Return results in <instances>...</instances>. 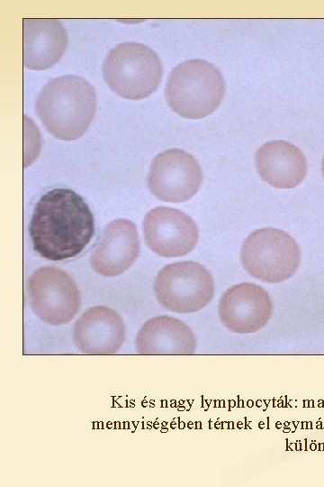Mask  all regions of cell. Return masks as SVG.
I'll use <instances>...</instances> for the list:
<instances>
[{"mask_svg":"<svg viewBox=\"0 0 324 487\" xmlns=\"http://www.w3.org/2000/svg\"><path fill=\"white\" fill-rule=\"evenodd\" d=\"M33 250L50 261L79 254L94 233V219L85 200L68 188L44 194L35 206L29 225Z\"/></svg>","mask_w":324,"mask_h":487,"instance_id":"6da1fadb","label":"cell"},{"mask_svg":"<svg viewBox=\"0 0 324 487\" xmlns=\"http://www.w3.org/2000/svg\"><path fill=\"white\" fill-rule=\"evenodd\" d=\"M96 95L85 78L65 75L49 81L40 91L35 109L46 130L54 137L80 138L94 117Z\"/></svg>","mask_w":324,"mask_h":487,"instance_id":"7a4b0ae2","label":"cell"},{"mask_svg":"<svg viewBox=\"0 0 324 487\" xmlns=\"http://www.w3.org/2000/svg\"><path fill=\"white\" fill-rule=\"evenodd\" d=\"M225 83L220 71L212 63L188 60L170 73L166 98L170 108L188 119H200L212 114L220 104Z\"/></svg>","mask_w":324,"mask_h":487,"instance_id":"3957f363","label":"cell"},{"mask_svg":"<svg viewBox=\"0 0 324 487\" xmlns=\"http://www.w3.org/2000/svg\"><path fill=\"white\" fill-rule=\"evenodd\" d=\"M163 74L158 54L145 44L129 41L116 45L105 57L103 76L118 96L140 100L155 92Z\"/></svg>","mask_w":324,"mask_h":487,"instance_id":"277c9868","label":"cell"},{"mask_svg":"<svg viewBox=\"0 0 324 487\" xmlns=\"http://www.w3.org/2000/svg\"><path fill=\"white\" fill-rule=\"evenodd\" d=\"M240 257L245 270L261 281L276 283L291 278L301 262L295 240L276 228H261L244 241Z\"/></svg>","mask_w":324,"mask_h":487,"instance_id":"5b68a950","label":"cell"},{"mask_svg":"<svg viewBox=\"0 0 324 487\" xmlns=\"http://www.w3.org/2000/svg\"><path fill=\"white\" fill-rule=\"evenodd\" d=\"M158 301L167 310L193 313L206 307L214 295V282L202 264L179 262L166 265L154 281Z\"/></svg>","mask_w":324,"mask_h":487,"instance_id":"8992f818","label":"cell"},{"mask_svg":"<svg viewBox=\"0 0 324 487\" xmlns=\"http://www.w3.org/2000/svg\"><path fill=\"white\" fill-rule=\"evenodd\" d=\"M28 293L32 311L49 325L68 324L80 309L81 296L76 282L57 267L36 270L28 280Z\"/></svg>","mask_w":324,"mask_h":487,"instance_id":"52a82bcc","label":"cell"},{"mask_svg":"<svg viewBox=\"0 0 324 487\" xmlns=\"http://www.w3.org/2000/svg\"><path fill=\"white\" fill-rule=\"evenodd\" d=\"M147 181L150 192L159 200L180 203L195 195L202 173L194 157L183 150L170 149L153 159Z\"/></svg>","mask_w":324,"mask_h":487,"instance_id":"ba28073f","label":"cell"},{"mask_svg":"<svg viewBox=\"0 0 324 487\" xmlns=\"http://www.w3.org/2000/svg\"><path fill=\"white\" fill-rule=\"evenodd\" d=\"M143 234L148 248L162 257L187 254L195 247L199 237L198 227L191 216L166 207H158L147 213Z\"/></svg>","mask_w":324,"mask_h":487,"instance_id":"9c48e42d","label":"cell"},{"mask_svg":"<svg viewBox=\"0 0 324 487\" xmlns=\"http://www.w3.org/2000/svg\"><path fill=\"white\" fill-rule=\"evenodd\" d=\"M219 317L231 332L254 333L264 327L273 313V304L267 291L249 282L228 289L219 301Z\"/></svg>","mask_w":324,"mask_h":487,"instance_id":"30bf717a","label":"cell"},{"mask_svg":"<svg viewBox=\"0 0 324 487\" xmlns=\"http://www.w3.org/2000/svg\"><path fill=\"white\" fill-rule=\"evenodd\" d=\"M140 251L135 224L128 219H116L104 228L90 256L93 270L105 277H113L127 271Z\"/></svg>","mask_w":324,"mask_h":487,"instance_id":"8fae6325","label":"cell"},{"mask_svg":"<svg viewBox=\"0 0 324 487\" xmlns=\"http://www.w3.org/2000/svg\"><path fill=\"white\" fill-rule=\"evenodd\" d=\"M125 326L122 317L105 306L86 309L73 329L76 346L86 354H113L122 346Z\"/></svg>","mask_w":324,"mask_h":487,"instance_id":"7c38bea8","label":"cell"},{"mask_svg":"<svg viewBox=\"0 0 324 487\" xmlns=\"http://www.w3.org/2000/svg\"><path fill=\"white\" fill-rule=\"evenodd\" d=\"M68 44V33L56 19H24L22 60L25 68L43 70L59 61Z\"/></svg>","mask_w":324,"mask_h":487,"instance_id":"4fadbf2b","label":"cell"},{"mask_svg":"<svg viewBox=\"0 0 324 487\" xmlns=\"http://www.w3.org/2000/svg\"><path fill=\"white\" fill-rule=\"evenodd\" d=\"M255 161L263 180L278 188L298 186L307 173L303 153L285 141H271L263 144L256 152Z\"/></svg>","mask_w":324,"mask_h":487,"instance_id":"5bb4252c","label":"cell"},{"mask_svg":"<svg viewBox=\"0 0 324 487\" xmlns=\"http://www.w3.org/2000/svg\"><path fill=\"white\" fill-rule=\"evenodd\" d=\"M135 346L140 354H194L196 339L182 320L158 316L143 324L137 334Z\"/></svg>","mask_w":324,"mask_h":487,"instance_id":"9a60e30c","label":"cell"},{"mask_svg":"<svg viewBox=\"0 0 324 487\" xmlns=\"http://www.w3.org/2000/svg\"><path fill=\"white\" fill-rule=\"evenodd\" d=\"M322 173H323V177H324V157H323V160H322Z\"/></svg>","mask_w":324,"mask_h":487,"instance_id":"2e32d148","label":"cell"}]
</instances>
